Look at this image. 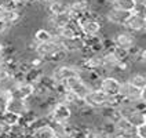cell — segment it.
Returning <instances> with one entry per match:
<instances>
[{"mask_svg":"<svg viewBox=\"0 0 146 138\" xmlns=\"http://www.w3.org/2000/svg\"><path fill=\"white\" fill-rule=\"evenodd\" d=\"M81 65H72V64H58L51 73V79L55 84H65L69 79L80 76Z\"/></svg>","mask_w":146,"mask_h":138,"instance_id":"6da1fadb","label":"cell"},{"mask_svg":"<svg viewBox=\"0 0 146 138\" xmlns=\"http://www.w3.org/2000/svg\"><path fill=\"white\" fill-rule=\"evenodd\" d=\"M73 108L70 105H68L65 102H55L51 105L48 117L50 122H58V123H70L73 116Z\"/></svg>","mask_w":146,"mask_h":138,"instance_id":"7a4b0ae2","label":"cell"},{"mask_svg":"<svg viewBox=\"0 0 146 138\" xmlns=\"http://www.w3.org/2000/svg\"><path fill=\"white\" fill-rule=\"evenodd\" d=\"M110 39H112V43H113V47L125 50V51H130L134 46L138 44L137 36H135L134 33L125 31V29H121V31L114 32L113 35L110 36Z\"/></svg>","mask_w":146,"mask_h":138,"instance_id":"3957f363","label":"cell"},{"mask_svg":"<svg viewBox=\"0 0 146 138\" xmlns=\"http://www.w3.org/2000/svg\"><path fill=\"white\" fill-rule=\"evenodd\" d=\"M64 86H65V89L68 91H70L72 94H74L76 97L80 98V99H84V98L87 97V94L92 90V86L90 84L88 81L84 80L83 77H80V76L69 79Z\"/></svg>","mask_w":146,"mask_h":138,"instance_id":"277c9868","label":"cell"},{"mask_svg":"<svg viewBox=\"0 0 146 138\" xmlns=\"http://www.w3.org/2000/svg\"><path fill=\"white\" fill-rule=\"evenodd\" d=\"M120 87H121V79L117 76H113V75H108V76L101 77L99 84H98V89L102 90L109 97H119Z\"/></svg>","mask_w":146,"mask_h":138,"instance_id":"5b68a950","label":"cell"},{"mask_svg":"<svg viewBox=\"0 0 146 138\" xmlns=\"http://www.w3.org/2000/svg\"><path fill=\"white\" fill-rule=\"evenodd\" d=\"M123 29L134 33V35L145 33L146 32V19L141 14H138V13H131L128 19L125 21V24L123 26Z\"/></svg>","mask_w":146,"mask_h":138,"instance_id":"8992f818","label":"cell"},{"mask_svg":"<svg viewBox=\"0 0 146 138\" xmlns=\"http://www.w3.org/2000/svg\"><path fill=\"white\" fill-rule=\"evenodd\" d=\"M35 94H36V84H33V83H31L28 80H24V81H19L17 84L14 91L11 93V97L29 101L31 98L35 97Z\"/></svg>","mask_w":146,"mask_h":138,"instance_id":"52a82bcc","label":"cell"},{"mask_svg":"<svg viewBox=\"0 0 146 138\" xmlns=\"http://www.w3.org/2000/svg\"><path fill=\"white\" fill-rule=\"evenodd\" d=\"M104 17H105L106 22L123 28L124 24H125V21L130 17V13H124V11H120V10H117V8L110 6V7L106 8V11L104 13Z\"/></svg>","mask_w":146,"mask_h":138,"instance_id":"ba28073f","label":"cell"},{"mask_svg":"<svg viewBox=\"0 0 146 138\" xmlns=\"http://www.w3.org/2000/svg\"><path fill=\"white\" fill-rule=\"evenodd\" d=\"M32 111V106H31V102L26 101V99H21V98H10V102H8L7 106V112H11V113L17 115L19 117L25 116L26 113H29Z\"/></svg>","mask_w":146,"mask_h":138,"instance_id":"9c48e42d","label":"cell"},{"mask_svg":"<svg viewBox=\"0 0 146 138\" xmlns=\"http://www.w3.org/2000/svg\"><path fill=\"white\" fill-rule=\"evenodd\" d=\"M119 97L123 101H128V102H138L141 101V90L135 89L134 86H131L127 80H121V87H120V94Z\"/></svg>","mask_w":146,"mask_h":138,"instance_id":"30bf717a","label":"cell"},{"mask_svg":"<svg viewBox=\"0 0 146 138\" xmlns=\"http://www.w3.org/2000/svg\"><path fill=\"white\" fill-rule=\"evenodd\" d=\"M114 133L121 134L125 138H132L137 135V127H134L125 117H120L114 123Z\"/></svg>","mask_w":146,"mask_h":138,"instance_id":"8fae6325","label":"cell"},{"mask_svg":"<svg viewBox=\"0 0 146 138\" xmlns=\"http://www.w3.org/2000/svg\"><path fill=\"white\" fill-rule=\"evenodd\" d=\"M69 1H70V0H58V1H55L52 6H50V7L47 8V14L54 15V17L68 15L69 11H70Z\"/></svg>","mask_w":146,"mask_h":138,"instance_id":"7c38bea8","label":"cell"},{"mask_svg":"<svg viewBox=\"0 0 146 138\" xmlns=\"http://www.w3.org/2000/svg\"><path fill=\"white\" fill-rule=\"evenodd\" d=\"M125 80L128 81L131 86H134L135 89L141 90V91H142V89H145V87H146V75H145V73L131 72Z\"/></svg>","mask_w":146,"mask_h":138,"instance_id":"4fadbf2b","label":"cell"},{"mask_svg":"<svg viewBox=\"0 0 146 138\" xmlns=\"http://www.w3.org/2000/svg\"><path fill=\"white\" fill-rule=\"evenodd\" d=\"M18 83H19V81H18V79L15 77V75L6 76V77L0 79V91L11 94V93L14 91V89L17 87V84H18Z\"/></svg>","mask_w":146,"mask_h":138,"instance_id":"5bb4252c","label":"cell"},{"mask_svg":"<svg viewBox=\"0 0 146 138\" xmlns=\"http://www.w3.org/2000/svg\"><path fill=\"white\" fill-rule=\"evenodd\" d=\"M112 7L117 8V10H120V11H124V13H134L135 11V8H137V1L135 0H116L113 1L112 4H110Z\"/></svg>","mask_w":146,"mask_h":138,"instance_id":"9a60e30c","label":"cell"},{"mask_svg":"<svg viewBox=\"0 0 146 138\" xmlns=\"http://www.w3.org/2000/svg\"><path fill=\"white\" fill-rule=\"evenodd\" d=\"M54 39V36H52V33L48 32L44 26H41L39 29H36L35 32H33V39L32 40L36 43V44H41V43H46V41H50Z\"/></svg>","mask_w":146,"mask_h":138,"instance_id":"2e32d148","label":"cell"},{"mask_svg":"<svg viewBox=\"0 0 146 138\" xmlns=\"http://www.w3.org/2000/svg\"><path fill=\"white\" fill-rule=\"evenodd\" d=\"M31 138H57V134L54 133L52 127L50 126L48 123V124H46L43 127H39V129L33 130L32 134H31Z\"/></svg>","mask_w":146,"mask_h":138,"instance_id":"e0dca14e","label":"cell"},{"mask_svg":"<svg viewBox=\"0 0 146 138\" xmlns=\"http://www.w3.org/2000/svg\"><path fill=\"white\" fill-rule=\"evenodd\" d=\"M125 119H127L134 127H139V126H142L143 123H146L145 122V111L137 109V111H134L131 115H128Z\"/></svg>","mask_w":146,"mask_h":138,"instance_id":"ac0fdd59","label":"cell"},{"mask_svg":"<svg viewBox=\"0 0 146 138\" xmlns=\"http://www.w3.org/2000/svg\"><path fill=\"white\" fill-rule=\"evenodd\" d=\"M0 119H1L4 123H7L10 127H11V126H14V124H18L19 120H21V117H19V116L11 113V112H6V113H3L1 116H0Z\"/></svg>","mask_w":146,"mask_h":138,"instance_id":"d6986e66","label":"cell"},{"mask_svg":"<svg viewBox=\"0 0 146 138\" xmlns=\"http://www.w3.org/2000/svg\"><path fill=\"white\" fill-rule=\"evenodd\" d=\"M10 98H11V94L0 91V116L7 112V106H8V102H10Z\"/></svg>","mask_w":146,"mask_h":138,"instance_id":"ffe728a7","label":"cell"},{"mask_svg":"<svg viewBox=\"0 0 146 138\" xmlns=\"http://www.w3.org/2000/svg\"><path fill=\"white\" fill-rule=\"evenodd\" d=\"M11 31H13V26L8 24V22L0 21V39H4Z\"/></svg>","mask_w":146,"mask_h":138,"instance_id":"44dd1931","label":"cell"},{"mask_svg":"<svg viewBox=\"0 0 146 138\" xmlns=\"http://www.w3.org/2000/svg\"><path fill=\"white\" fill-rule=\"evenodd\" d=\"M135 61H137L138 64H141V65L146 66V47H142V49H141L138 57L135 58Z\"/></svg>","mask_w":146,"mask_h":138,"instance_id":"7402d4cb","label":"cell"},{"mask_svg":"<svg viewBox=\"0 0 146 138\" xmlns=\"http://www.w3.org/2000/svg\"><path fill=\"white\" fill-rule=\"evenodd\" d=\"M8 131H10V126L0 119V137H3V135H8Z\"/></svg>","mask_w":146,"mask_h":138,"instance_id":"603a6c76","label":"cell"},{"mask_svg":"<svg viewBox=\"0 0 146 138\" xmlns=\"http://www.w3.org/2000/svg\"><path fill=\"white\" fill-rule=\"evenodd\" d=\"M137 135L139 138H146V123H143L142 126L137 127Z\"/></svg>","mask_w":146,"mask_h":138,"instance_id":"cb8c5ba5","label":"cell"},{"mask_svg":"<svg viewBox=\"0 0 146 138\" xmlns=\"http://www.w3.org/2000/svg\"><path fill=\"white\" fill-rule=\"evenodd\" d=\"M55 1H58V0H37V3L40 4L41 7H44V8H48L50 6H52Z\"/></svg>","mask_w":146,"mask_h":138,"instance_id":"d4e9b609","label":"cell"},{"mask_svg":"<svg viewBox=\"0 0 146 138\" xmlns=\"http://www.w3.org/2000/svg\"><path fill=\"white\" fill-rule=\"evenodd\" d=\"M141 99L146 104V87L145 89H142V91H141Z\"/></svg>","mask_w":146,"mask_h":138,"instance_id":"484cf974","label":"cell"},{"mask_svg":"<svg viewBox=\"0 0 146 138\" xmlns=\"http://www.w3.org/2000/svg\"><path fill=\"white\" fill-rule=\"evenodd\" d=\"M109 138H125L124 135H121V134H117V133H114V134H112Z\"/></svg>","mask_w":146,"mask_h":138,"instance_id":"4316f807","label":"cell"},{"mask_svg":"<svg viewBox=\"0 0 146 138\" xmlns=\"http://www.w3.org/2000/svg\"><path fill=\"white\" fill-rule=\"evenodd\" d=\"M138 6H146V0H135Z\"/></svg>","mask_w":146,"mask_h":138,"instance_id":"83f0119b","label":"cell"},{"mask_svg":"<svg viewBox=\"0 0 146 138\" xmlns=\"http://www.w3.org/2000/svg\"><path fill=\"white\" fill-rule=\"evenodd\" d=\"M106 1H108L109 4H112V3H113V1H116V0H106Z\"/></svg>","mask_w":146,"mask_h":138,"instance_id":"f1b7e54d","label":"cell"},{"mask_svg":"<svg viewBox=\"0 0 146 138\" xmlns=\"http://www.w3.org/2000/svg\"><path fill=\"white\" fill-rule=\"evenodd\" d=\"M145 122H146V111H145Z\"/></svg>","mask_w":146,"mask_h":138,"instance_id":"f546056e","label":"cell"},{"mask_svg":"<svg viewBox=\"0 0 146 138\" xmlns=\"http://www.w3.org/2000/svg\"><path fill=\"white\" fill-rule=\"evenodd\" d=\"M132 138H139V137H138V135H135V137H132Z\"/></svg>","mask_w":146,"mask_h":138,"instance_id":"4dcf8cb0","label":"cell"},{"mask_svg":"<svg viewBox=\"0 0 146 138\" xmlns=\"http://www.w3.org/2000/svg\"><path fill=\"white\" fill-rule=\"evenodd\" d=\"M1 59H3V57H1V55H0V61H1Z\"/></svg>","mask_w":146,"mask_h":138,"instance_id":"1f68e13d","label":"cell"},{"mask_svg":"<svg viewBox=\"0 0 146 138\" xmlns=\"http://www.w3.org/2000/svg\"><path fill=\"white\" fill-rule=\"evenodd\" d=\"M145 33H146V32H145Z\"/></svg>","mask_w":146,"mask_h":138,"instance_id":"d6a6232c","label":"cell"}]
</instances>
